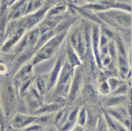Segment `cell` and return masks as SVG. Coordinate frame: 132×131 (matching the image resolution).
I'll list each match as a JSON object with an SVG mask.
<instances>
[{"label": "cell", "mask_w": 132, "mask_h": 131, "mask_svg": "<svg viewBox=\"0 0 132 131\" xmlns=\"http://www.w3.org/2000/svg\"><path fill=\"white\" fill-rule=\"evenodd\" d=\"M18 99L17 90L12 83V80L7 77L0 88V107L8 125L12 116L16 113Z\"/></svg>", "instance_id": "cell-1"}, {"label": "cell", "mask_w": 132, "mask_h": 131, "mask_svg": "<svg viewBox=\"0 0 132 131\" xmlns=\"http://www.w3.org/2000/svg\"><path fill=\"white\" fill-rule=\"evenodd\" d=\"M96 14L103 24H105L115 30H130L131 29V12L110 9L105 12H96Z\"/></svg>", "instance_id": "cell-2"}, {"label": "cell", "mask_w": 132, "mask_h": 131, "mask_svg": "<svg viewBox=\"0 0 132 131\" xmlns=\"http://www.w3.org/2000/svg\"><path fill=\"white\" fill-rule=\"evenodd\" d=\"M74 70V68L71 67L65 60L59 77L56 82V85L54 86L53 89H52L53 90V93H52V98L54 100L53 102L67 104V97L69 94L70 85H71Z\"/></svg>", "instance_id": "cell-3"}, {"label": "cell", "mask_w": 132, "mask_h": 131, "mask_svg": "<svg viewBox=\"0 0 132 131\" xmlns=\"http://www.w3.org/2000/svg\"><path fill=\"white\" fill-rule=\"evenodd\" d=\"M68 32H69V30H66V31H63V32L60 33H56L51 39H48V41L36 51L35 54L32 56V58L30 59L31 65L33 67H35L40 63L45 62L47 60L52 58L54 56V54L58 51L61 45L63 44L65 39L67 38Z\"/></svg>", "instance_id": "cell-4"}, {"label": "cell", "mask_w": 132, "mask_h": 131, "mask_svg": "<svg viewBox=\"0 0 132 131\" xmlns=\"http://www.w3.org/2000/svg\"><path fill=\"white\" fill-rule=\"evenodd\" d=\"M52 115L53 114L33 115V114H23L16 112L10 121L9 125L10 127L13 128L15 130H22L32 124H40L45 125L51 120Z\"/></svg>", "instance_id": "cell-5"}, {"label": "cell", "mask_w": 132, "mask_h": 131, "mask_svg": "<svg viewBox=\"0 0 132 131\" xmlns=\"http://www.w3.org/2000/svg\"><path fill=\"white\" fill-rule=\"evenodd\" d=\"M67 37H68V43L76 51V53L78 54L83 62L87 52V43L82 25L75 27L71 31L69 30Z\"/></svg>", "instance_id": "cell-6"}, {"label": "cell", "mask_w": 132, "mask_h": 131, "mask_svg": "<svg viewBox=\"0 0 132 131\" xmlns=\"http://www.w3.org/2000/svg\"><path fill=\"white\" fill-rule=\"evenodd\" d=\"M51 7V6L48 3H45V5L38 11H36V12H32V13L26 14L24 16L20 17L19 19L14 20L15 24L19 26V27L24 28L26 30H31L34 27L38 26L42 22Z\"/></svg>", "instance_id": "cell-7"}, {"label": "cell", "mask_w": 132, "mask_h": 131, "mask_svg": "<svg viewBox=\"0 0 132 131\" xmlns=\"http://www.w3.org/2000/svg\"><path fill=\"white\" fill-rule=\"evenodd\" d=\"M85 83V71L83 67L75 68L74 74L67 97V104H73L81 96V90Z\"/></svg>", "instance_id": "cell-8"}, {"label": "cell", "mask_w": 132, "mask_h": 131, "mask_svg": "<svg viewBox=\"0 0 132 131\" xmlns=\"http://www.w3.org/2000/svg\"><path fill=\"white\" fill-rule=\"evenodd\" d=\"M110 117L114 120L121 122L123 126H126L129 131L131 129V115L130 112L127 110L126 105H118L114 107L103 108Z\"/></svg>", "instance_id": "cell-9"}, {"label": "cell", "mask_w": 132, "mask_h": 131, "mask_svg": "<svg viewBox=\"0 0 132 131\" xmlns=\"http://www.w3.org/2000/svg\"><path fill=\"white\" fill-rule=\"evenodd\" d=\"M22 99L25 100V104L28 108L29 114H33V112L44 103V97L40 95L33 84Z\"/></svg>", "instance_id": "cell-10"}, {"label": "cell", "mask_w": 132, "mask_h": 131, "mask_svg": "<svg viewBox=\"0 0 132 131\" xmlns=\"http://www.w3.org/2000/svg\"><path fill=\"white\" fill-rule=\"evenodd\" d=\"M33 67L31 63H25L24 65H22L12 75V83L14 85L15 88H17L23 82L29 80L30 78L34 76V71H33Z\"/></svg>", "instance_id": "cell-11"}, {"label": "cell", "mask_w": 132, "mask_h": 131, "mask_svg": "<svg viewBox=\"0 0 132 131\" xmlns=\"http://www.w3.org/2000/svg\"><path fill=\"white\" fill-rule=\"evenodd\" d=\"M29 0H16L8 7V21L16 20L24 16Z\"/></svg>", "instance_id": "cell-12"}, {"label": "cell", "mask_w": 132, "mask_h": 131, "mask_svg": "<svg viewBox=\"0 0 132 131\" xmlns=\"http://www.w3.org/2000/svg\"><path fill=\"white\" fill-rule=\"evenodd\" d=\"M65 62V55L62 54L58 57V59L56 60V62L54 64L53 68L51 69V70L48 73V92L51 91L53 89L54 86L56 85V82H57V79L59 77V74H60V71L62 69V67H63V64Z\"/></svg>", "instance_id": "cell-13"}, {"label": "cell", "mask_w": 132, "mask_h": 131, "mask_svg": "<svg viewBox=\"0 0 132 131\" xmlns=\"http://www.w3.org/2000/svg\"><path fill=\"white\" fill-rule=\"evenodd\" d=\"M67 104L64 103H58V102H52L50 104L43 103L34 112L33 115H47V114H53L59 109H61L63 107H65Z\"/></svg>", "instance_id": "cell-14"}, {"label": "cell", "mask_w": 132, "mask_h": 131, "mask_svg": "<svg viewBox=\"0 0 132 131\" xmlns=\"http://www.w3.org/2000/svg\"><path fill=\"white\" fill-rule=\"evenodd\" d=\"M33 85L42 97H45L48 87V73L34 75Z\"/></svg>", "instance_id": "cell-15"}, {"label": "cell", "mask_w": 132, "mask_h": 131, "mask_svg": "<svg viewBox=\"0 0 132 131\" xmlns=\"http://www.w3.org/2000/svg\"><path fill=\"white\" fill-rule=\"evenodd\" d=\"M65 60L69 63V65L73 67V68H80L83 67V62H82L81 58L79 57V55L76 53V51L72 48V47L69 45V43L67 44V47L65 48Z\"/></svg>", "instance_id": "cell-16"}, {"label": "cell", "mask_w": 132, "mask_h": 131, "mask_svg": "<svg viewBox=\"0 0 132 131\" xmlns=\"http://www.w3.org/2000/svg\"><path fill=\"white\" fill-rule=\"evenodd\" d=\"M126 95H108L102 101V108L114 107L118 105H122L126 102Z\"/></svg>", "instance_id": "cell-17"}, {"label": "cell", "mask_w": 132, "mask_h": 131, "mask_svg": "<svg viewBox=\"0 0 132 131\" xmlns=\"http://www.w3.org/2000/svg\"><path fill=\"white\" fill-rule=\"evenodd\" d=\"M4 56L0 55V77H7L11 74L12 61L14 56L12 55L11 58H9L8 53H3Z\"/></svg>", "instance_id": "cell-18"}, {"label": "cell", "mask_w": 132, "mask_h": 131, "mask_svg": "<svg viewBox=\"0 0 132 131\" xmlns=\"http://www.w3.org/2000/svg\"><path fill=\"white\" fill-rule=\"evenodd\" d=\"M101 110H102V116L105 120V122L108 128L111 129L113 131H129L126 126H123L121 122H119L118 121L114 120L112 117H110L106 112H105L102 107H101Z\"/></svg>", "instance_id": "cell-19"}, {"label": "cell", "mask_w": 132, "mask_h": 131, "mask_svg": "<svg viewBox=\"0 0 132 131\" xmlns=\"http://www.w3.org/2000/svg\"><path fill=\"white\" fill-rule=\"evenodd\" d=\"M82 97L87 102H95L98 99L97 97V91L95 90L92 83L88 81V83H84L81 90Z\"/></svg>", "instance_id": "cell-20"}, {"label": "cell", "mask_w": 132, "mask_h": 131, "mask_svg": "<svg viewBox=\"0 0 132 131\" xmlns=\"http://www.w3.org/2000/svg\"><path fill=\"white\" fill-rule=\"evenodd\" d=\"M69 6L65 2H59L51 6L48 11L45 17H53V16H59V15H64L68 13L69 11Z\"/></svg>", "instance_id": "cell-21"}, {"label": "cell", "mask_w": 132, "mask_h": 131, "mask_svg": "<svg viewBox=\"0 0 132 131\" xmlns=\"http://www.w3.org/2000/svg\"><path fill=\"white\" fill-rule=\"evenodd\" d=\"M88 119V111L86 107H80L76 116V125H80L82 127H85L87 124Z\"/></svg>", "instance_id": "cell-22"}, {"label": "cell", "mask_w": 132, "mask_h": 131, "mask_svg": "<svg viewBox=\"0 0 132 131\" xmlns=\"http://www.w3.org/2000/svg\"><path fill=\"white\" fill-rule=\"evenodd\" d=\"M45 3L46 0H29L25 15L29 14V13H32V12L38 11L45 5Z\"/></svg>", "instance_id": "cell-23"}, {"label": "cell", "mask_w": 132, "mask_h": 131, "mask_svg": "<svg viewBox=\"0 0 132 131\" xmlns=\"http://www.w3.org/2000/svg\"><path fill=\"white\" fill-rule=\"evenodd\" d=\"M129 92H130V87L127 86L126 81H123V83L121 84L116 89L111 91V93L109 95H126Z\"/></svg>", "instance_id": "cell-24"}, {"label": "cell", "mask_w": 132, "mask_h": 131, "mask_svg": "<svg viewBox=\"0 0 132 131\" xmlns=\"http://www.w3.org/2000/svg\"><path fill=\"white\" fill-rule=\"evenodd\" d=\"M106 82H108V86H109L110 93H111V91H113L114 89H116L118 86L123 83V81L122 80V79H120L118 76H110V77L106 78Z\"/></svg>", "instance_id": "cell-25"}, {"label": "cell", "mask_w": 132, "mask_h": 131, "mask_svg": "<svg viewBox=\"0 0 132 131\" xmlns=\"http://www.w3.org/2000/svg\"><path fill=\"white\" fill-rule=\"evenodd\" d=\"M105 126H106V125H105V120H104L102 114H101V115L98 117V119H97L95 128H94L93 131H104Z\"/></svg>", "instance_id": "cell-26"}, {"label": "cell", "mask_w": 132, "mask_h": 131, "mask_svg": "<svg viewBox=\"0 0 132 131\" xmlns=\"http://www.w3.org/2000/svg\"><path fill=\"white\" fill-rule=\"evenodd\" d=\"M44 129H45V125H40V124H32L25 127L24 129H22V131H44Z\"/></svg>", "instance_id": "cell-27"}, {"label": "cell", "mask_w": 132, "mask_h": 131, "mask_svg": "<svg viewBox=\"0 0 132 131\" xmlns=\"http://www.w3.org/2000/svg\"><path fill=\"white\" fill-rule=\"evenodd\" d=\"M70 131H85V127H82L78 125H75L73 127L70 129Z\"/></svg>", "instance_id": "cell-28"}, {"label": "cell", "mask_w": 132, "mask_h": 131, "mask_svg": "<svg viewBox=\"0 0 132 131\" xmlns=\"http://www.w3.org/2000/svg\"><path fill=\"white\" fill-rule=\"evenodd\" d=\"M45 131H56V128L54 127V126H51V127L48 128V129H46Z\"/></svg>", "instance_id": "cell-29"}, {"label": "cell", "mask_w": 132, "mask_h": 131, "mask_svg": "<svg viewBox=\"0 0 132 131\" xmlns=\"http://www.w3.org/2000/svg\"><path fill=\"white\" fill-rule=\"evenodd\" d=\"M85 1H87V3H92V2H97L99 0H85Z\"/></svg>", "instance_id": "cell-30"}, {"label": "cell", "mask_w": 132, "mask_h": 131, "mask_svg": "<svg viewBox=\"0 0 132 131\" xmlns=\"http://www.w3.org/2000/svg\"><path fill=\"white\" fill-rule=\"evenodd\" d=\"M0 53H1V44H0Z\"/></svg>", "instance_id": "cell-31"}]
</instances>
